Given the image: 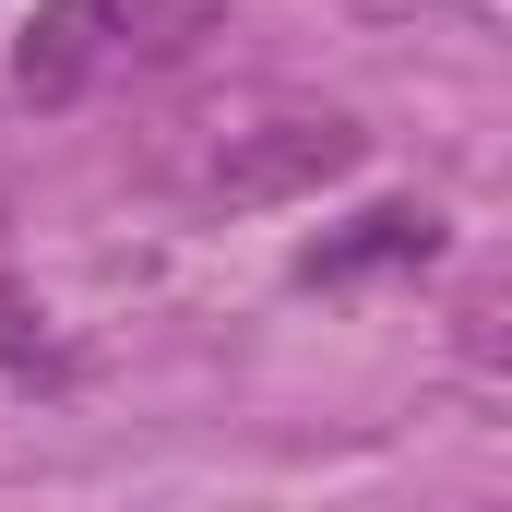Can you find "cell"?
Wrapping results in <instances>:
<instances>
[{
  "label": "cell",
  "instance_id": "obj_3",
  "mask_svg": "<svg viewBox=\"0 0 512 512\" xmlns=\"http://www.w3.org/2000/svg\"><path fill=\"white\" fill-rule=\"evenodd\" d=\"M429 251H441V215H429V203H382V215H358L346 239H322L310 274L346 286V274H370V262H429Z\"/></svg>",
  "mask_w": 512,
  "mask_h": 512
},
{
  "label": "cell",
  "instance_id": "obj_4",
  "mask_svg": "<svg viewBox=\"0 0 512 512\" xmlns=\"http://www.w3.org/2000/svg\"><path fill=\"white\" fill-rule=\"evenodd\" d=\"M0 370H24V382H60V370H72V358L48 346V310L12 298V274H0Z\"/></svg>",
  "mask_w": 512,
  "mask_h": 512
},
{
  "label": "cell",
  "instance_id": "obj_2",
  "mask_svg": "<svg viewBox=\"0 0 512 512\" xmlns=\"http://www.w3.org/2000/svg\"><path fill=\"white\" fill-rule=\"evenodd\" d=\"M131 24H143L131 0H48V12H36V36H24V60H12V72H24V96H84V84L120 60Z\"/></svg>",
  "mask_w": 512,
  "mask_h": 512
},
{
  "label": "cell",
  "instance_id": "obj_1",
  "mask_svg": "<svg viewBox=\"0 0 512 512\" xmlns=\"http://www.w3.org/2000/svg\"><path fill=\"white\" fill-rule=\"evenodd\" d=\"M358 155H370V131L346 120V108H239V120H215V143L191 155V191L227 203V215H262V203L334 191Z\"/></svg>",
  "mask_w": 512,
  "mask_h": 512
}]
</instances>
